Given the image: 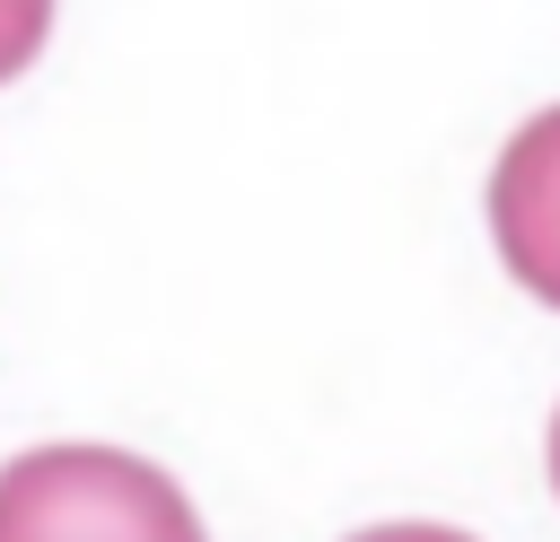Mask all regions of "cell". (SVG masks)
<instances>
[{
	"mask_svg": "<svg viewBox=\"0 0 560 542\" xmlns=\"http://www.w3.org/2000/svg\"><path fill=\"white\" fill-rule=\"evenodd\" d=\"M551 490H560V420H551Z\"/></svg>",
	"mask_w": 560,
	"mask_h": 542,
	"instance_id": "cell-5",
	"label": "cell"
},
{
	"mask_svg": "<svg viewBox=\"0 0 560 542\" xmlns=\"http://www.w3.org/2000/svg\"><path fill=\"white\" fill-rule=\"evenodd\" d=\"M0 542H210L192 498L122 446H35L0 463Z\"/></svg>",
	"mask_w": 560,
	"mask_h": 542,
	"instance_id": "cell-1",
	"label": "cell"
},
{
	"mask_svg": "<svg viewBox=\"0 0 560 542\" xmlns=\"http://www.w3.org/2000/svg\"><path fill=\"white\" fill-rule=\"evenodd\" d=\"M44 26H52V9H35V0H0V79L35 61V44H44Z\"/></svg>",
	"mask_w": 560,
	"mask_h": 542,
	"instance_id": "cell-3",
	"label": "cell"
},
{
	"mask_svg": "<svg viewBox=\"0 0 560 542\" xmlns=\"http://www.w3.org/2000/svg\"><path fill=\"white\" fill-rule=\"evenodd\" d=\"M350 542H472V533H455V525H368Z\"/></svg>",
	"mask_w": 560,
	"mask_h": 542,
	"instance_id": "cell-4",
	"label": "cell"
},
{
	"mask_svg": "<svg viewBox=\"0 0 560 542\" xmlns=\"http://www.w3.org/2000/svg\"><path fill=\"white\" fill-rule=\"evenodd\" d=\"M490 236L508 254V271L560 306V105L534 114L508 149H499V175H490Z\"/></svg>",
	"mask_w": 560,
	"mask_h": 542,
	"instance_id": "cell-2",
	"label": "cell"
}]
</instances>
